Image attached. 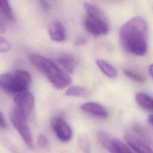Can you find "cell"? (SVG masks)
<instances>
[{
    "label": "cell",
    "mask_w": 153,
    "mask_h": 153,
    "mask_svg": "<svg viewBox=\"0 0 153 153\" xmlns=\"http://www.w3.org/2000/svg\"><path fill=\"white\" fill-rule=\"evenodd\" d=\"M120 40L123 48L136 56H143L148 50V27L145 20L135 17L123 25Z\"/></svg>",
    "instance_id": "cell-1"
},
{
    "label": "cell",
    "mask_w": 153,
    "mask_h": 153,
    "mask_svg": "<svg viewBox=\"0 0 153 153\" xmlns=\"http://www.w3.org/2000/svg\"><path fill=\"white\" fill-rule=\"evenodd\" d=\"M29 58L32 64L45 75L54 88L62 90L71 84V76L51 60L36 53L30 54Z\"/></svg>",
    "instance_id": "cell-2"
},
{
    "label": "cell",
    "mask_w": 153,
    "mask_h": 153,
    "mask_svg": "<svg viewBox=\"0 0 153 153\" xmlns=\"http://www.w3.org/2000/svg\"><path fill=\"white\" fill-rule=\"evenodd\" d=\"M31 80V75L29 72L24 69H17L13 74H2L0 76V85L3 90L15 95L27 90Z\"/></svg>",
    "instance_id": "cell-3"
},
{
    "label": "cell",
    "mask_w": 153,
    "mask_h": 153,
    "mask_svg": "<svg viewBox=\"0 0 153 153\" xmlns=\"http://www.w3.org/2000/svg\"><path fill=\"white\" fill-rule=\"evenodd\" d=\"M10 120L13 127L20 135L26 146L30 149H33V138L27 123V120L22 116L15 108L10 113Z\"/></svg>",
    "instance_id": "cell-4"
},
{
    "label": "cell",
    "mask_w": 153,
    "mask_h": 153,
    "mask_svg": "<svg viewBox=\"0 0 153 153\" xmlns=\"http://www.w3.org/2000/svg\"><path fill=\"white\" fill-rule=\"evenodd\" d=\"M97 137L102 146L110 153H133L131 149L123 142L114 138L105 131H97Z\"/></svg>",
    "instance_id": "cell-5"
},
{
    "label": "cell",
    "mask_w": 153,
    "mask_h": 153,
    "mask_svg": "<svg viewBox=\"0 0 153 153\" xmlns=\"http://www.w3.org/2000/svg\"><path fill=\"white\" fill-rule=\"evenodd\" d=\"M15 109L25 118L28 119L34 106L35 99L32 94L26 90L14 95Z\"/></svg>",
    "instance_id": "cell-6"
},
{
    "label": "cell",
    "mask_w": 153,
    "mask_h": 153,
    "mask_svg": "<svg viewBox=\"0 0 153 153\" xmlns=\"http://www.w3.org/2000/svg\"><path fill=\"white\" fill-rule=\"evenodd\" d=\"M86 30L94 36L105 35L109 32V27L104 17H93L87 15L84 20Z\"/></svg>",
    "instance_id": "cell-7"
},
{
    "label": "cell",
    "mask_w": 153,
    "mask_h": 153,
    "mask_svg": "<svg viewBox=\"0 0 153 153\" xmlns=\"http://www.w3.org/2000/svg\"><path fill=\"white\" fill-rule=\"evenodd\" d=\"M51 127L56 137L63 142H68L72 137V130L62 116L54 117L51 121Z\"/></svg>",
    "instance_id": "cell-8"
},
{
    "label": "cell",
    "mask_w": 153,
    "mask_h": 153,
    "mask_svg": "<svg viewBox=\"0 0 153 153\" xmlns=\"http://www.w3.org/2000/svg\"><path fill=\"white\" fill-rule=\"evenodd\" d=\"M127 144L136 153H153L152 149L139 137L131 133L125 135Z\"/></svg>",
    "instance_id": "cell-9"
},
{
    "label": "cell",
    "mask_w": 153,
    "mask_h": 153,
    "mask_svg": "<svg viewBox=\"0 0 153 153\" xmlns=\"http://www.w3.org/2000/svg\"><path fill=\"white\" fill-rule=\"evenodd\" d=\"M82 111L90 114L94 117L101 118H106L108 117V112L101 104L94 102L84 103L80 106Z\"/></svg>",
    "instance_id": "cell-10"
},
{
    "label": "cell",
    "mask_w": 153,
    "mask_h": 153,
    "mask_svg": "<svg viewBox=\"0 0 153 153\" xmlns=\"http://www.w3.org/2000/svg\"><path fill=\"white\" fill-rule=\"evenodd\" d=\"M48 33L51 39L57 42H62L66 38L64 26L57 20L51 22L48 26Z\"/></svg>",
    "instance_id": "cell-11"
},
{
    "label": "cell",
    "mask_w": 153,
    "mask_h": 153,
    "mask_svg": "<svg viewBox=\"0 0 153 153\" xmlns=\"http://www.w3.org/2000/svg\"><path fill=\"white\" fill-rule=\"evenodd\" d=\"M59 63L69 74H72L76 66L75 58L69 54H62L57 59Z\"/></svg>",
    "instance_id": "cell-12"
},
{
    "label": "cell",
    "mask_w": 153,
    "mask_h": 153,
    "mask_svg": "<svg viewBox=\"0 0 153 153\" xmlns=\"http://www.w3.org/2000/svg\"><path fill=\"white\" fill-rule=\"evenodd\" d=\"M135 100L142 108L153 112V97L143 93H138L135 95Z\"/></svg>",
    "instance_id": "cell-13"
},
{
    "label": "cell",
    "mask_w": 153,
    "mask_h": 153,
    "mask_svg": "<svg viewBox=\"0 0 153 153\" xmlns=\"http://www.w3.org/2000/svg\"><path fill=\"white\" fill-rule=\"evenodd\" d=\"M96 63L100 70L108 78H115L117 75L116 69L107 61L99 59L96 60Z\"/></svg>",
    "instance_id": "cell-14"
},
{
    "label": "cell",
    "mask_w": 153,
    "mask_h": 153,
    "mask_svg": "<svg viewBox=\"0 0 153 153\" xmlns=\"http://www.w3.org/2000/svg\"><path fill=\"white\" fill-rule=\"evenodd\" d=\"M0 13L1 17L7 20H14L13 14L8 0H0Z\"/></svg>",
    "instance_id": "cell-15"
},
{
    "label": "cell",
    "mask_w": 153,
    "mask_h": 153,
    "mask_svg": "<svg viewBox=\"0 0 153 153\" xmlns=\"http://www.w3.org/2000/svg\"><path fill=\"white\" fill-rule=\"evenodd\" d=\"M84 6L87 15L93 17H104L103 11L97 6L90 3H85Z\"/></svg>",
    "instance_id": "cell-16"
},
{
    "label": "cell",
    "mask_w": 153,
    "mask_h": 153,
    "mask_svg": "<svg viewBox=\"0 0 153 153\" xmlns=\"http://www.w3.org/2000/svg\"><path fill=\"white\" fill-rule=\"evenodd\" d=\"M87 92L85 88L79 85H73L69 87L65 91V94L67 96L79 97L85 94Z\"/></svg>",
    "instance_id": "cell-17"
},
{
    "label": "cell",
    "mask_w": 153,
    "mask_h": 153,
    "mask_svg": "<svg viewBox=\"0 0 153 153\" xmlns=\"http://www.w3.org/2000/svg\"><path fill=\"white\" fill-rule=\"evenodd\" d=\"M78 145L83 153H90L91 147L89 140L86 136H81L78 139Z\"/></svg>",
    "instance_id": "cell-18"
},
{
    "label": "cell",
    "mask_w": 153,
    "mask_h": 153,
    "mask_svg": "<svg viewBox=\"0 0 153 153\" xmlns=\"http://www.w3.org/2000/svg\"><path fill=\"white\" fill-rule=\"evenodd\" d=\"M124 74L128 78H130L137 82L143 83L145 82V78L141 75L127 69H125L123 70Z\"/></svg>",
    "instance_id": "cell-19"
},
{
    "label": "cell",
    "mask_w": 153,
    "mask_h": 153,
    "mask_svg": "<svg viewBox=\"0 0 153 153\" xmlns=\"http://www.w3.org/2000/svg\"><path fill=\"white\" fill-rule=\"evenodd\" d=\"M11 49V45L9 42L3 37L0 38V51L1 53L8 52Z\"/></svg>",
    "instance_id": "cell-20"
},
{
    "label": "cell",
    "mask_w": 153,
    "mask_h": 153,
    "mask_svg": "<svg viewBox=\"0 0 153 153\" xmlns=\"http://www.w3.org/2000/svg\"><path fill=\"white\" fill-rule=\"evenodd\" d=\"M38 144L42 148H44L47 146L48 144V142L45 135L42 134H41L39 135L38 137Z\"/></svg>",
    "instance_id": "cell-21"
},
{
    "label": "cell",
    "mask_w": 153,
    "mask_h": 153,
    "mask_svg": "<svg viewBox=\"0 0 153 153\" xmlns=\"http://www.w3.org/2000/svg\"><path fill=\"white\" fill-rule=\"evenodd\" d=\"M0 126L2 129H5L7 127V123L4 118V116L2 112L0 113Z\"/></svg>",
    "instance_id": "cell-22"
},
{
    "label": "cell",
    "mask_w": 153,
    "mask_h": 153,
    "mask_svg": "<svg viewBox=\"0 0 153 153\" xmlns=\"http://www.w3.org/2000/svg\"><path fill=\"white\" fill-rule=\"evenodd\" d=\"M40 4L41 5V6L42 7V8L45 10H48V5L47 3V2L45 0H39Z\"/></svg>",
    "instance_id": "cell-23"
},
{
    "label": "cell",
    "mask_w": 153,
    "mask_h": 153,
    "mask_svg": "<svg viewBox=\"0 0 153 153\" xmlns=\"http://www.w3.org/2000/svg\"><path fill=\"white\" fill-rule=\"evenodd\" d=\"M148 71H149L150 76L153 79V64H151L149 65V68H148Z\"/></svg>",
    "instance_id": "cell-24"
},
{
    "label": "cell",
    "mask_w": 153,
    "mask_h": 153,
    "mask_svg": "<svg viewBox=\"0 0 153 153\" xmlns=\"http://www.w3.org/2000/svg\"><path fill=\"white\" fill-rule=\"evenodd\" d=\"M148 121L149 122V123L153 126V114H151L149 116L148 118Z\"/></svg>",
    "instance_id": "cell-25"
}]
</instances>
